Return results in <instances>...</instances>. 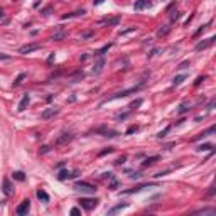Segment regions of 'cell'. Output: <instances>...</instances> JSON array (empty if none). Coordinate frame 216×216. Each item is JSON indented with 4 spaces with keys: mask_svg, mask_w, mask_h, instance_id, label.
<instances>
[{
    "mask_svg": "<svg viewBox=\"0 0 216 216\" xmlns=\"http://www.w3.org/2000/svg\"><path fill=\"white\" fill-rule=\"evenodd\" d=\"M3 193H5V196H12V194H14V188H12L9 177L3 179Z\"/></svg>",
    "mask_w": 216,
    "mask_h": 216,
    "instance_id": "4fadbf2b",
    "label": "cell"
},
{
    "mask_svg": "<svg viewBox=\"0 0 216 216\" xmlns=\"http://www.w3.org/2000/svg\"><path fill=\"white\" fill-rule=\"evenodd\" d=\"M12 177H14L15 181H20V182H22V181H26V174H24L22 171H17V172H14V174H12Z\"/></svg>",
    "mask_w": 216,
    "mask_h": 216,
    "instance_id": "44dd1931",
    "label": "cell"
},
{
    "mask_svg": "<svg viewBox=\"0 0 216 216\" xmlns=\"http://www.w3.org/2000/svg\"><path fill=\"white\" fill-rule=\"evenodd\" d=\"M37 198H39L41 201H44V203H49V194L46 193L44 189H39V191H37Z\"/></svg>",
    "mask_w": 216,
    "mask_h": 216,
    "instance_id": "d6986e66",
    "label": "cell"
},
{
    "mask_svg": "<svg viewBox=\"0 0 216 216\" xmlns=\"http://www.w3.org/2000/svg\"><path fill=\"white\" fill-rule=\"evenodd\" d=\"M26 76H27L26 73H20L19 76H17V78H15V80H14V83H12V86H19L20 83H22L24 80H26Z\"/></svg>",
    "mask_w": 216,
    "mask_h": 216,
    "instance_id": "ffe728a7",
    "label": "cell"
},
{
    "mask_svg": "<svg viewBox=\"0 0 216 216\" xmlns=\"http://www.w3.org/2000/svg\"><path fill=\"white\" fill-rule=\"evenodd\" d=\"M111 46H113V42H110V44H106V46H103V47H101V49H100V51H98L96 54H95V56H96V57H98V56H103V52H106V51H108V49H110V47H111Z\"/></svg>",
    "mask_w": 216,
    "mask_h": 216,
    "instance_id": "d4e9b609",
    "label": "cell"
},
{
    "mask_svg": "<svg viewBox=\"0 0 216 216\" xmlns=\"http://www.w3.org/2000/svg\"><path fill=\"white\" fill-rule=\"evenodd\" d=\"M78 174H80V171H68V169H63V171H59V174H57V179L59 181H66V179H73V177H76Z\"/></svg>",
    "mask_w": 216,
    "mask_h": 216,
    "instance_id": "52a82bcc",
    "label": "cell"
},
{
    "mask_svg": "<svg viewBox=\"0 0 216 216\" xmlns=\"http://www.w3.org/2000/svg\"><path fill=\"white\" fill-rule=\"evenodd\" d=\"M181 17V12H172V15H171V20H172V22H174V20H177V19H179Z\"/></svg>",
    "mask_w": 216,
    "mask_h": 216,
    "instance_id": "4dcf8cb0",
    "label": "cell"
},
{
    "mask_svg": "<svg viewBox=\"0 0 216 216\" xmlns=\"http://www.w3.org/2000/svg\"><path fill=\"white\" fill-rule=\"evenodd\" d=\"M0 59H10L9 54H0Z\"/></svg>",
    "mask_w": 216,
    "mask_h": 216,
    "instance_id": "60d3db41",
    "label": "cell"
},
{
    "mask_svg": "<svg viewBox=\"0 0 216 216\" xmlns=\"http://www.w3.org/2000/svg\"><path fill=\"white\" fill-rule=\"evenodd\" d=\"M73 139H74V135H73V134H66V132H64V134H61L59 137H57V139H56V142H54V144H56L57 147H61V145H64V144L71 142Z\"/></svg>",
    "mask_w": 216,
    "mask_h": 216,
    "instance_id": "ba28073f",
    "label": "cell"
},
{
    "mask_svg": "<svg viewBox=\"0 0 216 216\" xmlns=\"http://www.w3.org/2000/svg\"><path fill=\"white\" fill-rule=\"evenodd\" d=\"M134 132H137V127H130L127 130V135H130V134H134Z\"/></svg>",
    "mask_w": 216,
    "mask_h": 216,
    "instance_id": "74e56055",
    "label": "cell"
},
{
    "mask_svg": "<svg viewBox=\"0 0 216 216\" xmlns=\"http://www.w3.org/2000/svg\"><path fill=\"white\" fill-rule=\"evenodd\" d=\"M145 85V83L142 81L139 86H134V88H128V90H123V91H118V93H115V95H111V96H108V98H105L101 101V105H105V103H108V101H113V100H118V98H125V96H128V95H132V93H137L142 86Z\"/></svg>",
    "mask_w": 216,
    "mask_h": 216,
    "instance_id": "6da1fadb",
    "label": "cell"
},
{
    "mask_svg": "<svg viewBox=\"0 0 216 216\" xmlns=\"http://www.w3.org/2000/svg\"><path fill=\"white\" fill-rule=\"evenodd\" d=\"M213 44H214V37L204 39V41H201V42H198V44H196V51H203V49H208L209 46H213Z\"/></svg>",
    "mask_w": 216,
    "mask_h": 216,
    "instance_id": "8fae6325",
    "label": "cell"
},
{
    "mask_svg": "<svg viewBox=\"0 0 216 216\" xmlns=\"http://www.w3.org/2000/svg\"><path fill=\"white\" fill-rule=\"evenodd\" d=\"M184 80H186V74H179V76H176V78H174V81H172V86H179Z\"/></svg>",
    "mask_w": 216,
    "mask_h": 216,
    "instance_id": "cb8c5ba5",
    "label": "cell"
},
{
    "mask_svg": "<svg viewBox=\"0 0 216 216\" xmlns=\"http://www.w3.org/2000/svg\"><path fill=\"white\" fill-rule=\"evenodd\" d=\"M86 14V10L85 9H81V10H76V12H71V14H66V15H63V20H66V19H71V17H80V15H85Z\"/></svg>",
    "mask_w": 216,
    "mask_h": 216,
    "instance_id": "ac0fdd59",
    "label": "cell"
},
{
    "mask_svg": "<svg viewBox=\"0 0 216 216\" xmlns=\"http://www.w3.org/2000/svg\"><path fill=\"white\" fill-rule=\"evenodd\" d=\"M211 149H213V145H211V144H203V145H199V147H198V150L203 152V150H211Z\"/></svg>",
    "mask_w": 216,
    "mask_h": 216,
    "instance_id": "4316f807",
    "label": "cell"
},
{
    "mask_svg": "<svg viewBox=\"0 0 216 216\" xmlns=\"http://www.w3.org/2000/svg\"><path fill=\"white\" fill-rule=\"evenodd\" d=\"M169 32H171V27H169V26H162L159 31H157V36H167Z\"/></svg>",
    "mask_w": 216,
    "mask_h": 216,
    "instance_id": "603a6c76",
    "label": "cell"
},
{
    "mask_svg": "<svg viewBox=\"0 0 216 216\" xmlns=\"http://www.w3.org/2000/svg\"><path fill=\"white\" fill-rule=\"evenodd\" d=\"M106 22H108V26H117V24L120 22V17H113V19L106 20Z\"/></svg>",
    "mask_w": 216,
    "mask_h": 216,
    "instance_id": "f1b7e54d",
    "label": "cell"
},
{
    "mask_svg": "<svg viewBox=\"0 0 216 216\" xmlns=\"http://www.w3.org/2000/svg\"><path fill=\"white\" fill-rule=\"evenodd\" d=\"M169 128H171V127H167V128H164V130H162V132H159V134H157V137H159V139H162V137H165V134H167V132H169Z\"/></svg>",
    "mask_w": 216,
    "mask_h": 216,
    "instance_id": "836d02e7",
    "label": "cell"
},
{
    "mask_svg": "<svg viewBox=\"0 0 216 216\" xmlns=\"http://www.w3.org/2000/svg\"><path fill=\"white\" fill-rule=\"evenodd\" d=\"M2 17H3V10L0 9V19H2Z\"/></svg>",
    "mask_w": 216,
    "mask_h": 216,
    "instance_id": "ee69618b",
    "label": "cell"
},
{
    "mask_svg": "<svg viewBox=\"0 0 216 216\" xmlns=\"http://www.w3.org/2000/svg\"><path fill=\"white\" fill-rule=\"evenodd\" d=\"M64 36H66L64 32H57V34H54V36H52V39H54V41H61Z\"/></svg>",
    "mask_w": 216,
    "mask_h": 216,
    "instance_id": "f546056e",
    "label": "cell"
},
{
    "mask_svg": "<svg viewBox=\"0 0 216 216\" xmlns=\"http://www.w3.org/2000/svg\"><path fill=\"white\" fill-rule=\"evenodd\" d=\"M127 206H128V203H120V204H117L115 208H111V209H108V214H115V213H118V211L125 209Z\"/></svg>",
    "mask_w": 216,
    "mask_h": 216,
    "instance_id": "e0dca14e",
    "label": "cell"
},
{
    "mask_svg": "<svg viewBox=\"0 0 216 216\" xmlns=\"http://www.w3.org/2000/svg\"><path fill=\"white\" fill-rule=\"evenodd\" d=\"M29 101H31V96L26 93L22 96V100H20V103H19V106H17V111H24L27 108V105H29Z\"/></svg>",
    "mask_w": 216,
    "mask_h": 216,
    "instance_id": "5bb4252c",
    "label": "cell"
},
{
    "mask_svg": "<svg viewBox=\"0 0 216 216\" xmlns=\"http://www.w3.org/2000/svg\"><path fill=\"white\" fill-rule=\"evenodd\" d=\"M152 186H157V182H144V184H139V186H135V188H132V189L123 191V194H134V193H140V191H144L145 188H152Z\"/></svg>",
    "mask_w": 216,
    "mask_h": 216,
    "instance_id": "5b68a950",
    "label": "cell"
},
{
    "mask_svg": "<svg viewBox=\"0 0 216 216\" xmlns=\"http://www.w3.org/2000/svg\"><path fill=\"white\" fill-rule=\"evenodd\" d=\"M95 134H98V135H101V137H108V139H113V137H117L120 135L117 130H113V128H108V127H98V128H95Z\"/></svg>",
    "mask_w": 216,
    "mask_h": 216,
    "instance_id": "3957f363",
    "label": "cell"
},
{
    "mask_svg": "<svg viewBox=\"0 0 216 216\" xmlns=\"http://www.w3.org/2000/svg\"><path fill=\"white\" fill-rule=\"evenodd\" d=\"M37 49H41V44H26V46H22V47H19V52L20 54H29V52H32V51H37Z\"/></svg>",
    "mask_w": 216,
    "mask_h": 216,
    "instance_id": "30bf717a",
    "label": "cell"
},
{
    "mask_svg": "<svg viewBox=\"0 0 216 216\" xmlns=\"http://www.w3.org/2000/svg\"><path fill=\"white\" fill-rule=\"evenodd\" d=\"M111 152H113V147H106L105 150L100 152V155H105V154H111Z\"/></svg>",
    "mask_w": 216,
    "mask_h": 216,
    "instance_id": "d6a6232c",
    "label": "cell"
},
{
    "mask_svg": "<svg viewBox=\"0 0 216 216\" xmlns=\"http://www.w3.org/2000/svg\"><path fill=\"white\" fill-rule=\"evenodd\" d=\"M206 213L213 214V213H214V209H213V208H209V209L206 208V209H198V211H194V214H206Z\"/></svg>",
    "mask_w": 216,
    "mask_h": 216,
    "instance_id": "484cf974",
    "label": "cell"
},
{
    "mask_svg": "<svg viewBox=\"0 0 216 216\" xmlns=\"http://www.w3.org/2000/svg\"><path fill=\"white\" fill-rule=\"evenodd\" d=\"M59 113V108L57 106H49V108H46V110L41 113V118L42 120H49L51 117H54V115H57Z\"/></svg>",
    "mask_w": 216,
    "mask_h": 216,
    "instance_id": "9c48e42d",
    "label": "cell"
},
{
    "mask_svg": "<svg viewBox=\"0 0 216 216\" xmlns=\"http://www.w3.org/2000/svg\"><path fill=\"white\" fill-rule=\"evenodd\" d=\"M188 66H189V61H184V63H181V64H179V69H186Z\"/></svg>",
    "mask_w": 216,
    "mask_h": 216,
    "instance_id": "8d00e7d4",
    "label": "cell"
},
{
    "mask_svg": "<svg viewBox=\"0 0 216 216\" xmlns=\"http://www.w3.org/2000/svg\"><path fill=\"white\" fill-rule=\"evenodd\" d=\"M125 159H127V157H120V159H117V162H115V164H117V165L123 164V162H125Z\"/></svg>",
    "mask_w": 216,
    "mask_h": 216,
    "instance_id": "f35d334b",
    "label": "cell"
},
{
    "mask_svg": "<svg viewBox=\"0 0 216 216\" xmlns=\"http://www.w3.org/2000/svg\"><path fill=\"white\" fill-rule=\"evenodd\" d=\"M132 179H139V177H140V172H132Z\"/></svg>",
    "mask_w": 216,
    "mask_h": 216,
    "instance_id": "ab89813d",
    "label": "cell"
},
{
    "mask_svg": "<svg viewBox=\"0 0 216 216\" xmlns=\"http://www.w3.org/2000/svg\"><path fill=\"white\" fill-rule=\"evenodd\" d=\"M147 7H150V2H149V0H137L134 3L135 10H144V9H147Z\"/></svg>",
    "mask_w": 216,
    "mask_h": 216,
    "instance_id": "9a60e30c",
    "label": "cell"
},
{
    "mask_svg": "<svg viewBox=\"0 0 216 216\" xmlns=\"http://www.w3.org/2000/svg\"><path fill=\"white\" fill-rule=\"evenodd\" d=\"M74 189L76 191H81V193H95L96 188H95L93 184H90V182H85V181H78L76 184H74Z\"/></svg>",
    "mask_w": 216,
    "mask_h": 216,
    "instance_id": "277c9868",
    "label": "cell"
},
{
    "mask_svg": "<svg viewBox=\"0 0 216 216\" xmlns=\"http://www.w3.org/2000/svg\"><path fill=\"white\" fill-rule=\"evenodd\" d=\"M98 199L96 198H81L80 199V206L83 208V209H86V211H91V209H95V208L98 206Z\"/></svg>",
    "mask_w": 216,
    "mask_h": 216,
    "instance_id": "7a4b0ae2",
    "label": "cell"
},
{
    "mask_svg": "<svg viewBox=\"0 0 216 216\" xmlns=\"http://www.w3.org/2000/svg\"><path fill=\"white\" fill-rule=\"evenodd\" d=\"M159 160V155H152V157H147L144 162H142V167H150V165H154L155 162Z\"/></svg>",
    "mask_w": 216,
    "mask_h": 216,
    "instance_id": "2e32d148",
    "label": "cell"
},
{
    "mask_svg": "<svg viewBox=\"0 0 216 216\" xmlns=\"http://www.w3.org/2000/svg\"><path fill=\"white\" fill-rule=\"evenodd\" d=\"M29 209H31V201H29V199H24V201L15 208V213H17L19 216H24V214L29 213Z\"/></svg>",
    "mask_w": 216,
    "mask_h": 216,
    "instance_id": "8992f818",
    "label": "cell"
},
{
    "mask_svg": "<svg viewBox=\"0 0 216 216\" xmlns=\"http://www.w3.org/2000/svg\"><path fill=\"white\" fill-rule=\"evenodd\" d=\"M105 0H95V5H100V3H103Z\"/></svg>",
    "mask_w": 216,
    "mask_h": 216,
    "instance_id": "7bdbcfd3",
    "label": "cell"
},
{
    "mask_svg": "<svg viewBox=\"0 0 216 216\" xmlns=\"http://www.w3.org/2000/svg\"><path fill=\"white\" fill-rule=\"evenodd\" d=\"M189 111V103H182V105L177 108V113L179 115H184V113H188Z\"/></svg>",
    "mask_w": 216,
    "mask_h": 216,
    "instance_id": "7402d4cb",
    "label": "cell"
},
{
    "mask_svg": "<svg viewBox=\"0 0 216 216\" xmlns=\"http://www.w3.org/2000/svg\"><path fill=\"white\" fill-rule=\"evenodd\" d=\"M69 214H73V216H76V214H81V209H80V208H73V209L69 211Z\"/></svg>",
    "mask_w": 216,
    "mask_h": 216,
    "instance_id": "1f68e13d",
    "label": "cell"
},
{
    "mask_svg": "<svg viewBox=\"0 0 216 216\" xmlns=\"http://www.w3.org/2000/svg\"><path fill=\"white\" fill-rule=\"evenodd\" d=\"M49 12H51V7H47V9L44 10V15H49Z\"/></svg>",
    "mask_w": 216,
    "mask_h": 216,
    "instance_id": "b9f144b4",
    "label": "cell"
},
{
    "mask_svg": "<svg viewBox=\"0 0 216 216\" xmlns=\"http://www.w3.org/2000/svg\"><path fill=\"white\" fill-rule=\"evenodd\" d=\"M49 149H51V147H49V145H42V147H41V154H47L49 152Z\"/></svg>",
    "mask_w": 216,
    "mask_h": 216,
    "instance_id": "e575fe53",
    "label": "cell"
},
{
    "mask_svg": "<svg viewBox=\"0 0 216 216\" xmlns=\"http://www.w3.org/2000/svg\"><path fill=\"white\" fill-rule=\"evenodd\" d=\"M103 66H105V57H103V56H98L96 63H95V66H93V73H95V74H100V73L103 71Z\"/></svg>",
    "mask_w": 216,
    "mask_h": 216,
    "instance_id": "7c38bea8",
    "label": "cell"
},
{
    "mask_svg": "<svg viewBox=\"0 0 216 216\" xmlns=\"http://www.w3.org/2000/svg\"><path fill=\"white\" fill-rule=\"evenodd\" d=\"M201 81H204V76H199L198 80L194 81V86H199V85H201Z\"/></svg>",
    "mask_w": 216,
    "mask_h": 216,
    "instance_id": "d590c367",
    "label": "cell"
},
{
    "mask_svg": "<svg viewBox=\"0 0 216 216\" xmlns=\"http://www.w3.org/2000/svg\"><path fill=\"white\" fill-rule=\"evenodd\" d=\"M140 105H142V98H139V100H135V101H132V103H130V106H128V108H130V110H134V108L140 106Z\"/></svg>",
    "mask_w": 216,
    "mask_h": 216,
    "instance_id": "83f0119b",
    "label": "cell"
}]
</instances>
